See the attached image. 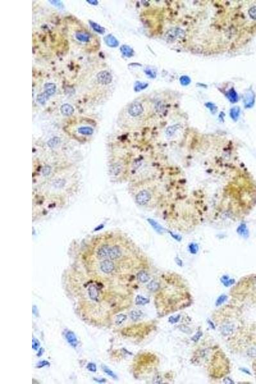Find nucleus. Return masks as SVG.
<instances>
[{
	"label": "nucleus",
	"instance_id": "41",
	"mask_svg": "<svg viewBox=\"0 0 256 384\" xmlns=\"http://www.w3.org/2000/svg\"><path fill=\"white\" fill-rule=\"evenodd\" d=\"M208 323H209V324H210V327H211V328H212L213 329H215V325H214V324L213 323V322H212V321H210V320H208Z\"/></svg>",
	"mask_w": 256,
	"mask_h": 384
},
{
	"label": "nucleus",
	"instance_id": "28",
	"mask_svg": "<svg viewBox=\"0 0 256 384\" xmlns=\"http://www.w3.org/2000/svg\"><path fill=\"white\" fill-rule=\"evenodd\" d=\"M87 368L88 371H90V372H96L97 371V367L96 365L93 362H90L87 364Z\"/></svg>",
	"mask_w": 256,
	"mask_h": 384
},
{
	"label": "nucleus",
	"instance_id": "36",
	"mask_svg": "<svg viewBox=\"0 0 256 384\" xmlns=\"http://www.w3.org/2000/svg\"><path fill=\"white\" fill-rule=\"evenodd\" d=\"M224 382L225 383H234L233 381L231 379H230L229 378H225V379L224 380Z\"/></svg>",
	"mask_w": 256,
	"mask_h": 384
},
{
	"label": "nucleus",
	"instance_id": "25",
	"mask_svg": "<svg viewBox=\"0 0 256 384\" xmlns=\"http://www.w3.org/2000/svg\"><path fill=\"white\" fill-rule=\"evenodd\" d=\"M147 87V84L137 82V83L136 84V85L135 87V90L136 91H140L143 89Z\"/></svg>",
	"mask_w": 256,
	"mask_h": 384
},
{
	"label": "nucleus",
	"instance_id": "30",
	"mask_svg": "<svg viewBox=\"0 0 256 384\" xmlns=\"http://www.w3.org/2000/svg\"><path fill=\"white\" fill-rule=\"evenodd\" d=\"M50 365V363L47 361H42L40 362H39L37 365V368H43L45 366H49Z\"/></svg>",
	"mask_w": 256,
	"mask_h": 384
},
{
	"label": "nucleus",
	"instance_id": "17",
	"mask_svg": "<svg viewBox=\"0 0 256 384\" xmlns=\"http://www.w3.org/2000/svg\"><path fill=\"white\" fill-rule=\"evenodd\" d=\"M89 22H90V25L92 27V28L94 29V31H96V32H97V33H99L100 34L104 33L105 29L103 27L99 25H98V24H97L96 22L91 21H89Z\"/></svg>",
	"mask_w": 256,
	"mask_h": 384
},
{
	"label": "nucleus",
	"instance_id": "13",
	"mask_svg": "<svg viewBox=\"0 0 256 384\" xmlns=\"http://www.w3.org/2000/svg\"><path fill=\"white\" fill-rule=\"evenodd\" d=\"M137 278L142 283H146L150 279L149 275H148V274L144 270H142L138 273Z\"/></svg>",
	"mask_w": 256,
	"mask_h": 384
},
{
	"label": "nucleus",
	"instance_id": "14",
	"mask_svg": "<svg viewBox=\"0 0 256 384\" xmlns=\"http://www.w3.org/2000/svg\"><path fill=\"white\" fill-rule=\"evenodd\" d=\"M220 281L225 287H229L235 283V280L233 279H230L227 275L222 276V278L220 279Z\"/></svg>",
	"mask_w": 256,
	"mask_h": 384
},
{
	"label": "nucleus",
	"instance_id": "5",
	"mask_svg": "<svg viewBox=\"0 0 256 384\" xmlns=\"http://www.w3.org/2000/svg\"><path fill=\"white\" fill-rule=\"evenodd\" d=\"M97 80L98 82L102 85H108L111 82L112 77L108 71L103 70L98 73L97 75Z\"/></svg>",
	"mask_w": 256,
	"mask_h": 384
},
{
	"label": "nucleus",
	"instance_id": "7",
	"mask_svg": "<svg viewBox=\"0 0 256 384\" xmlns=\"http://www.w3.org/2000/svg\"><path fill=\"white\" fill-rule=\"evenodd\" d=\"M65 338H66L67 342L71 346L76 348L78 346V339H77L74 332L68 331L66 333V335H65Z\"/></svg>",
	"mask_w": 256,
	"mask_h": 384
},
{
	"label": "nucleus",
	"instance_id": "12",
	"mask_svg": "<svg viewBox=\"0 0 256 384\" xmlns=\"http://www.w3.org/2000/svg\"><path fill=\"white\" fill-rule=\"evenodd\" d=\"M121 51L122 55L126 57H131L133 55L134 51L129 46L127 45H123L121 47Z\"/></svg>",
	"mask_w": 256,
	"mask_h": 384
},
{
	"label": "nucleus",
	"instance_id": "6",
	"mask_svg": "<svg viewBox=\"0 0 256 384\" xmlns=\"http://www.w3.org/2000/svg\"><path fill=\"white\" fill-rule=\"evenodd\" d=\"M76 38L81 43H88L90 40V35L86 32L78 31L76 33Z\"/></svg>",
	"mask_w": 256,
	"mask_h": 384
},
{
	"label": "nucleus",
	"instance_id": "22",
	"mask_svg": "<svg viewBox=\"0 0 256 384\" xmlns=\"http://www.w3.org/2000/svg\"><path fill=\"white\" fill-rule=\"evenodd\" d=\"M127 319V316L124 314H119L116 317L115 323L117 325H120Z\"/></svg>",
	"mask_w": 256,
	"mask_h": 384
},
{
	"label": "nucleus",
	"instance_id": "40",
	"mask_svg": "<svg viewBox=\"0 0 256 384\" xmlns=\"http://www.w3.org/2000/svg\"><path fill=\"white\" fill-rule=\"evenodd\" d=\"M87 2L89 3L90 4L95 5H96L98 4V2L97 1H89V0H88V1H87Z\"/></svg>",
	"mask_w": 256,
	"mask_h": 384
},
{
	"label": "nucleus",
	"instance_id": "29",
	"mask_svg": "<svg viewBox=\"0 0 256 384\" xmlns=\"http://www.w3.org/2000/svg\"><path fill=\"white\" fill-rule=\"evenodd\" d=\"M250 17L253 19H256V7H254L250 9L248 11Z\"/></svg>",
	"mask_w": 256,
	"mask_h": 384
},
{
	"label": "nucleus",
	"instance_id": "3",
	"mask_svg": "<svg viewBox=\"0 0 256 384\" xmlns=\"http://www.w3.org/2000/svg\"><path fill=\"white\" fill-rule=\"evenodd\" d=\"M95 125L93 124L81 121L69 125L65 128V131L69 136L81 143H87L93 137L95 131Z\"/></svg>",
	"mask_w": 256,
	"mask_h": 384
},
{
	"label": "nucleus",
	"instance_id": "38",
	"mask_svg": "<svg viewBox=\"0 0 256 384\" xmlns=\"http://www.w3.org/2000/svg\"><path fill=\"white\" fill-rule=\"evenodd\" d=\"M94 380L96 382H99V383H103V382H106V380L104 379H94Z\"/></svg>",
	"mask_w": 256,
	"mask_h": 384
},
{
	"label": "nucleus",
	"instance_id": "24",
	"mask_svg": "<svg viewBox=\"0 0 256 384\" xmlns=\"http://www.w3.org/2000/svg\"><path fill=\"white\" fill-rule=\"evenodd\" d=\"M227 297L225 295H221V296H220V297L218 298L217 300V302H216V305H217V306H220V305H222V304H223V303H224L226 300H227Z\"/></svg>",
	"mask_w": 256,
	"mask_h": 384
},
{
	"label": "nucleus",
	"instance_id": "2",
	"mask_svg": "<svg viewBox=\"0 0 256 384\" xmlns=\"http://www.w3.org/2000/svg\"><path fill=\"white\" fill-rule=\"evenodd\" d=\"M129 193L138 207L151 211L157 205L158 193L150 179L129 183Z\"/></svg>",
	"mask_w": 256,
	"mask_h": 384
},
{
	"label": "nucleus",
	"instance_id": "19",
	"mask_svg": "<svg viewBox=\"0 0 256 384\" xmlns=\"http://www.w3.org/2000/svg\"><path fill=\"white\" fill-rule=\"evenodd\" d=\"M227 97L232 103H235L237 101V95L234 89L230 90V91L227 94Z\"/></svg>",
	"mask_w": 256,
	"mask_h": 384
},
{
	"label": "nucleus",
	"instance_id": "16",
	"mask_svg": "<svg viewBox=\"0 0 256 384\" xmlns=\"http://www.w3.org/2000/svg\"><path fill=\"white\" fill-rule=\"evenodd\" d=\"M142 316H143V313L140 310H133L129 314L131 319L135 321L139 320Z\"/></svg>",
	"mask_w": 256,
	"mask_h": 384
},
{
	"label": "nucleus",
	"instance_id": "26",
	"mask_svg": "<svg viewBox=\"0 0 256 384\" xmlns=\"http://www.w3.org/2000/svg\"><path fill=\"white\" fill-rule=\"evenodd\" d=\"M180 82L183 85H188L191 82V80L188 76H183L180 78Z\"/></svg>",
	"mask_w": 256,
	"mask_h": 384
},
{
	"label": "nucleus",
	"instance_id": "35",
	"mask_svg": "<svg viewBox=\"0 0 256 384\" xmlns=\"http://www.w3.org/2000/svg\"><path fill=\"white\" fill-rule=\"evenodd\" d=\"M50 2H51V3L55 5L56 7H61V6L62 5V3L60 2H59V1H51Z\"/></svg>",
	"mask_w": 256,
	"mask_h": 384
},
{
	"label": "nucleus",
	"instance_id": "8",
	"mask_svg": "<svg viewBox=\"0 0 256 384\" xmlns=\"http://www.w3.org/2000/svg\"><path fill=\"white\" fill-rule=\"evenodd\" d=\"M60 111L63 115L69 117V116L72 115L74 113V109L71 105L69 104H64L61 106Z\"/></svg>",
	"mask_w": 256,
	"mask_h": 384
},
{
	"label": "nucleus",
	"instance_id": "39",
	"mask_svg": "<svg viewBox=\"0 0 256 384\" xmlns=\"http://www.w3.org/2000/svg\"><path fill=\"white\" fill-rule=\"evenodd\" d=\"M176 262H177V264L179 266H183V262H182L181 260H180L179 259V258H176Z\"/></svg>",
	"mask_w": 256,
	"mask_h": 384
},
{
	"label": "nucleus",
	"instance_id": "15",
	"mask_svg": "<svg viewBox=\"0 0 256 384\" xmlns=\"http://www.w3.org/2000/svg\"><path fill=\"white\" fill-rule=\"evenodd\" d=\"M150 302L148 298H145L141 295H138L135 299V304L137 305H144Z\"/></svg>",
	"mask_w": 256,
	"mask_h": 384
},
{
	"label": "nucleus",
	"instance_id": "11",
	"mask_svg": "<svg viewBox=\"0 0 256 384\" xmlns=\"http://www.w3.org/2000/svg\"><path fill=\"white\" fill-rule=\"evenodd\" d=\"M44 89H45L44 93L47 96H49V97H50L51 95H53L55 93L56 87V85H55L54 83H47L44 85Z\"/></svg>",
	"mask_w": 256,
	"mask_h": 384
},
{
	"label": "nucleus",
	"instance_id": "21",
	"mask_svg": "<svg viewBox=\"0 0 256 384\" xmlns=\"http://www.w3.org/2000/svg\"><path fill=\"white\" fill-rule=\"evenodd\" d=\"M233 328L230 325H225L222 328V333L224 335H229L233 334Z\"/></svg>",
	"mask_w": 256,
	"mask_h": 384
},
{
	"label": "nucleus",
	"instance_id": "1",
	"mask_svg": "<svg viewBox=\"0 0 256 384\" xmlns=\"http://www.w3.org/2000/svg\"><path fill=\"white\" fill-rule=\"evenodd\" d=\"M81 187L79 165L63 168L54 176L33 187V218H42L66 207Z\"/></svg>",
	"mask_w": 256,
	"mask_h": 384
},
{
	"label": "nucleus",
	"instance_id": "27",
	"mask_svg": "<svg viewBox=\"0 0 256 384\" xmlns=\"http://www.w3.org/2000/svg\"><path fill=\"white\" fill-rule=\"evenodd\" d=\"M103 371H104V372L106 374H107L108 376H111L112 378H114V379H117V376L115 375V373H114V372H113L111 370H110L109 368H106V366H103Z\"/></svg>",
	"mask_w": 256,
	"mask_h": 384
},
{
	"label": "nucleus",
	"instance_id": "32",
	"mask_svg": "<svg viewBox=\"0 0 256 384\" xmlns=\"http://www.w3.org/2000/svg\"><path fill=\"white\" fill-rule=\"evenodd\" d=\"M39 346H40L39 341L37 339H35V338H33V346H32L33 349L34 350H37Z\"/></svg>",
	"mask_w": 256,
	"mask_h": 384
},
{
	"label": "nucleus",
	"instance_id": "10",
	"mask_svg": "<svg viewBox=\"0 0 256 384\" xmlns=\"http://www.w3.org/2000/svg\"><path fill=\"white\" fill-rule=\"evenodd\" d=\"M244 101H245V105L247 108H250L253 106L254 103V94L253 92L251 91L247 92Z\"/></svg>",
	"mask_w": 256,
	"mask_h": 384
},
{
	"label": "nucleus",
	"instance_id": "34",
	"mask_svg": "<svg viewBox=\"0 0 256 384\" xmlns=\"http://www.w3.org/2000/svg\"><path fill=\"white\" fill-rule=\"evenodd\" d=\"M197 246L195 245H190V252H191L192 254H196V252H197Z\"/></svg>",
	"mask_w": 256,
	"mask_h": 384
},
{
	"label": "nucleus",
	"instance_id": "18",
	"mask_svg": "<svg viewBox=\"0 0 256 384\" xmlns=\"http://www.w3.org/2000/svg\"><path fill=\"white\" fill-rule=\"evenodd\" d=\"M159 287L160 286H159V283H157V282L155 280L151 281L150 283L147 285L148 290L153 292L158 291L159 289Z\"/></svg>",
	"mask_w": 256,
	"mask_h": 384
},
{
	"label": "nucleus",
	"instance_id": "23",
	"mask_svg": "<svg viewBox=\"0 0 256 384\" xmlns=\"http://www.w3.org/2000/svg\"><path fill=\"white\" fill-rule=\"evenodd\" d=\"M239 113H240L239 108L234 107V108H233V109H231L230 116L233 119L236 120L237 118V117L239 116Z\"/></svg>",
	"mask_w": 256,
	"mask_h": 384
},
{
	"label": "nucleus",
	"instance_id": "37",
	"mask_svg": "<svg viewBox=\"0 0 256 384\" xmlns=\"http://www.w3.org/2000/svg\"><path fill=\"white\" fill-rule=\"evenodd\" d=\"M210 105H208L207 104V106L208 108H210V110H211V111H213V110H215V111H216V110H217V108H216V106H215V105H213V104H211V103H210Z\"/></svg>",
	"mask_w": 256,
	"mask_h": 384
},
{
	"label": "nucleus",
	"instance_id": "20",
	"mask_svg": "<svg viewBox=\"0 0 256 384\" xmlns=\"http://www.w3.org/2000/svg\"><path fill=\"white\" fill-rule=\"evenodd\" d=\"M49 96H47V95H46V94L44 92V93H43V94H39V95H37V101L39 102V103L40 104H41V105H44V104H45V103H46V101L47 99H49Z\"/></svg>",
	"mask_w": 256,
	"mask_h": 384
},
{
	"label": "nucleus",
	"instance_id": "33",
	"mask_svg": "<svg viewBox=\"0 0 256 384\" xmlns=\"http://www.w3.org/2000/svg\"><path fill=\"white\" fill-rule=\"evenodd\" d=\"M202 332L199 331L197 334H196L193 336V337H192V340L193 341H194V342H197V341L200 339V338L202 337Z\"/></svg>",
	"mask_w": 256,
	"mask_h": 384
},
{
	"label": "nucleus",
	"instance_id": "9",
	"mask_svg": "<svg viewBox=\"0 0 256 384\" xmlns=\"http://www.w3.org/2000/svg\"><path fill=\"white\" fill-rule=\"evenodd\" d=\"M106 44L111 47H115L118 45V42L117 39L111 34H109L104 37Z\"/></svg>",
	"mask_w": 256,
	"mask_h": 384
},
{
	"label": "nucleus",
	"instance_id": "31",
	"mask_svg": "<svg viewBox=\"0 0 256 384\" xmlns=\"http://www.w3.org/2000/svg\"><path fill=\"white\" fill-rule=\"evenodd\" d=\"M180 317H181V315H177V316H170L169 317V322L172 324L176 323L179 321V320Z\"/></svg>",
	"mask_w": 256,
	"mask_h": 384
},
{
	"label": "nucleus",
	"instance_id": "4",
	"mask_svg": "<svg viewBox=\"0 0 256 384\" xmlns=\"http://www.w3.org/2000/svg\"><path fill=\"white\" fill-rule=\"evenodd\" d=\"M128 113L132 117H137L141 115L144 111V108L138 102H134L128 108Z\"/></svg>",
	"mask_w": 256,
	"mask_h": 384
}]
</instances>
